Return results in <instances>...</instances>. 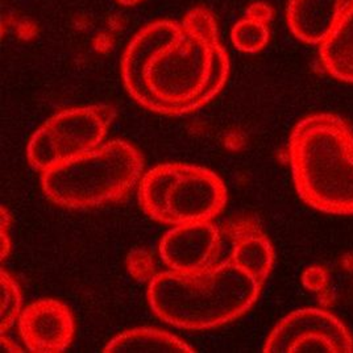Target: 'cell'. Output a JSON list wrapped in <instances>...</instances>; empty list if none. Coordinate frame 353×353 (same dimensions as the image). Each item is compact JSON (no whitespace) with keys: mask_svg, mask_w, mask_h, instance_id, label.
Returning <instances> with one entry per match:
<instances>
[{"mask_svg":"<svg viewBox=\"0 0 353 353\" xmlns=\"http://www.w3.org/2000/svg\"><path fill=\"white\" fill-rule=\"evenodd\" d=\"M221 231L232 245L230 260L264 283L274 265V250L260 223L253 216H241L223 224Z\"/></svg>","mask_w":353,"mask_h":353,"instance_id":"10","label":"cell"},{"mask_svg":"<svg viewBox=\"0 0 353 353\" xmlns=\"http://www.w3.org/2000/svg\"><path fill=\"white\" fill-rule=\"evenodd\" d=\"M19 332L30 352H63L73 341V314L59 299H39L21 311Z\"/></svg>","mask_w":353,"mask_h":353,"instance_id":"8","label":"cell"},{"mask_svg":"<svg viewBox=\"0 0 353 353\" xmlns=\"http://www.w3.org/2000/svg\"><path fill=\"white\" fill-rule=\"evenodd\" d=\"M341 264H343V268H344L345 270L353 272V253H351V254H345V256L343 257V260H341Z\"/></svg>","mask_w":353,"mask_h":353,"instance_id":"23","label":"cell"},{"mask_svg":"<svg viewBox=\"0 0 353 353\" xmlns=\"http://www.w3.org/2000/svg\"><path fill=\"white\" fill-rule=\"evenodd\" d=\"M295 190L310 207L353 215V132L334 114H314L295 124L289 139Z\"/></svg>","mask_w":353,"mask_h":353,"instance_id":"3","label":"cell"},{"mask_svg":"<svg viewBox=\"0 0 353 353\" xmlns=\"http://www.w3.org/2000/svg\"><path fill=\"white\" fill-rule=\"evenodd\" d=\"M0 344H1V351H4V352H23V350L16 343H14L12 340L7 338L6 335L0 336Z\"/></svg>","mask_w":353,"mask_h":353,"instance_id":"22","label":"cell"},{"mask_svg":"<svg viewBox=\"0 0 353 353\" xmlns=\"http://www.w3.org/2000/svg\"><path fill=\"white\" fill-rule=\"evenodd\" d=\"M104 353H192L189 344L176 335L157 328H133L119 334L105 347Z\"/></svg>","mask_w":353,"mask_h":353,"instance_id":"13","label":"cell"},{"mask_svg":"<svg viewBox=\"0 0 353 353\" xmlns=\"http://www.w3.org/2000/svg\"><path fill=\"white\" fill-rule=\"evenodd\" d=\"M120 72L133 101L152 112L181 117L202 108L230 75L212 11L194 7L181 20H154L137 30L124 49Z\"/></svg>","mask_w":353,"mask_h":353,"instance_id":"1","label":"cell"},{"mask_svg":"<svg viewBox=\"0 0 353 353\" xmlns=\"http://www.w3.org/2000/svg\"><path fill=\"white\" fill-rule=\"evenodd\" d=\"M115 1L120 6H124V7H133V6L140 4L144 0H115Z\"/></svg>","mask_w":353,"mask_h":353,"instance_id":"24","label":"cell"},{"mask_svg":"<svg viewBox=\"0 0 353 353\" xmlns=\"http://www.w3.org/2000/svg\"><path fill=\"white\" fill-rule=\"evenodd\" d=\"M263 285L228 259L194 274L157 273L149 281L148 301L163 322L201 331L240 318L256 303Z\"/></svg>","mask_w":353,"mask_h":353,"instance_id":"2","label":"cell"},{"mask_svg":"<svg viewBox=\"0 0 353 353\" xmlns=\"http://www.w3.org/2000/svg\"><path fill=\"white\" fill-rule=\"evenodd\" d=\"M352 3L353 0H289L288 27L299 41L321 45Z\"/></svg>","mask_w":353,"mask_h":353,"instance_id":"11","label":"cell"},{"mask_svg":"<svg viewBox=\"0 0 353 353\" xmlns=\"http://www.w3.org/2000/svg\"><path fill=\"white\" fill-rule=\"evenodd\" d=\"M115 118L112 105L92 104L63 110L45 125L54 134L63 161L99 147Z\"/></svg>","mask_w":353,"mask_h":353,"instance_id":"9","label":"cell"},{"mask_svg":"<svg viewBox=\"0 0 353 353\" xmlns=\"http://www.w3.org/2000/svg\"><path fill=\"white\" fill-rule=\"evenodd\" d=\"M225 203L227 188L221 176L203 166L176 162L159 221L173 225L211 221Z\"/></svg>","mask_w":353,"mask_h":353,"instance_id":"6","label":"cell"},{"mask_svg":"<svg viewBox=\"0 0 353 353\" xmlns=\"http://www.w3.org/2000/svg\"><path fill=\"white\" fill-rule=\"evenodd\" d=\"M143 169L144 157L137 148L112 140L43 172L41 188L57 206L90 208L127 198Z\"/></svg>","mask_w":353,"mask_h":353,"instance_id":"4","label":"cell"},{"mask_svg":"<svg viewBox=\"0 0 353 353\" xmlns=\"http://www.w3.org/2000/svg\"><path fill=\"white\" fill-rule=\"evenodd\" d=\"M221 230L211 221L176 225L162 237V261L176 273H199L215 264L221 250Z\"/></svg>","mask_w":353,"mask_h":353,"instance_id":"7","label":"cell"},{"mask_svg":"<svg viewBox=\"0 0 353 353\" xmlns=\"http://www.w3.org/2000/svg\"><path fill=\"white\" fill-rule=\"evenodd\" d=\"M0 293H1V309H0V332L6 335L15 324L21 314V290L15 279L4 269L0 272Z\"/></svg>","mask_w":353,"mask_h":353,"instance_id":"17","label":"cell"},{"mask_svg":"<svg viewBox=\"0 0 353 353\" xmlns=\"http://www.w3.org/2000/svg\"><path fill=\"white\" fill-rule=\"evenodd\" d=\"M247 15L254 16L260 20H264L266 23H270L273 16H274V11L273 8L264 1H257V3H252L250 7L245 11Z\"/></svg>","mask_w":353,"mask_h":353,"instance_id":"21","label":"cell"},{"mask_svg":"<svg viewBox=\"0 0 353 353\" xmlns=\"http://www.w3.org/2000/svg\"><path fill=\"white\" fill-rule=\"evenodd\" d=\"M27 154L30 166L41 173L62 162L59 143L45 124L33 133L27 148Z\"/></svg>","mask_w":353,"mask_h":353,"instance_id":"16","label":"cell"},{"mask_svg":"<svg viewBox=\"0 0 353 353\" xmlns=\"http://www.w3.org/2000/svg\"><path fill=\"white\" fill-rule=\"evenodd\" d=\"M176 162L161 163L147 172L141 181L139 189V201L144 212L153 221H159L166 192L176 176Z\"/></svg>","mask_w":353,"mask_h":353,"instance_id":"14","label":"cell"},{"mask_svg":"<svg viewBox=\"0 0 353 353\" xmlns=\"http://www.w3.org/2000/svg\"><path fill=\"white\" fill-rule=\"evenodd\" d=\"M265 353H353V338L344 323L323 309L290 312L265 340Z\"/></svg>","mask_w":353,"mask_h":353,"instance_id":"5","label":"cell"},{"mask_svg":"<svg viewBox=\"0 0 353 353\" xmlns=\"http://www.w3.org/2000/svg\"><path fill=\"white\" fill-rule=\"evenodd\" d=\"M303 286L316 294H322L328 289V273L322 266H311L302 274Z\"/></svg>","mask_w":353,"mask_h":353,"instance_id":"19","label":"cell"},{"mask_svg":"<svg viewBox=\"0 0 353 353\" xmlns=\"http://www.w3.org/2000/svg\"><path fill=\"white\" fill-rule=\"evenodd\" d=\"M11 223H12L11 214L6 207L1 206V263L7 259L11 250V239H10Z\"/></svg>","mask_w":353,"mask_h":353,"instance_id":"20","label":"cell"},{"mask_svg":"<svg viewBox=\"0 0 353 353\" xmlns=\"http://www.w3.org/2000/svg\"><path fill=\"white\" fill-rule=\"evenodd\" d=\"M127 269L133 279L139 282L150 281L156 274V265L152 254L145 250H134L127 259Z\"/></svg>","mask_w":353,"mask_h":353,"instance_id":"18","label":"cell"},{"mask_svg":"<svg viewBox=\"0 0 353 353\" xmlns=\"http://www.w3.org/2000/svg\"><path fill=\"white\" fill-rule=\"evenodd\" d=\"M319 56L331 77L353 83V3L321 44Z\"/></svg>","mask_w":353,"mask_h":353,"instance_id":"12","label":"cell"},{"mask_svg":"<svg viewBox=\"0 0 353 353\" xmlns=\"http://www.w3.org/2000/svg\"><path fill=\"white\" fill-rule=\"evenodd\" d=\"M270 40L269 23L254 16L247 15L236 21L231 30V41L243 53H257Z\"/></svg>","mask_w":353,"mask_h":353,"instance_id":"15","label":"cell"}]
</instances>
